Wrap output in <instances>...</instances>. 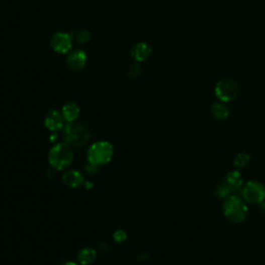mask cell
<instances>
[{"mask_svg":"<svg viewBox=\"0 0 265 265\" xmlns=\"http://www.w3.org/2000/svg\"><path fill=\"white\" fill-rule=\"evenodd\" d=\"M74 160L73 147L66 142H60L53 146L48 154L50 166L57 171L67 169Z\"/></svg>","mask_w":265,"mask_h":265,"instance_id":"cell-1","label":"cell"},{"mask_svg":"<svg viewBox=\"0 0 265 265\" xmlns=\"http://www.w3.org/2000/svg\"><path fill=\"white\" fill-rule=\"evenodd\" d=\"M114 155V147L108 141H98L87 150V161L90 164L101 167L111 162Z\"/></svg>","mask_w":265,"mask_h":265,"instance_id":"cell-2","label":"cell"},{"mask_svg":"<svg viewBox=\"0 0 265 265\" xmlns=\"http://www.w3.org/2000/svg\"><path fill=\"white\" fill-rule=\"evenodd\" d=\"M64 142L74 147H82L90 141L92 134L83 123L67 122L63 128Z\"/></svg>","mask_w":265,"mask_h":265,"instance_id":"cell-3","label":"cell"},{"mask_svg":"<svg viewBox=\"0 0 265 265\" xmlns=\"http://www.w3.org/2000/svg\"><path fill=\"white\" fill-rule=\"evenodd\" d=\"M225 217L233 223H241L248 217L249 209L245 201L235 195L229 196L225 199L223 205Z\"/></svg>","mask_w":265,"mask_h":265,"instance_id":"cell-4","label":"cell"},{"mask_svg":"<svg viewBox=\"0 0 265 265\" xmlns=\"http://www.w3.org/2000/svg\"><path fill=\"white\" fill-rule=\"evenodd\" d=\"M238 93L239 86L233 79H222L217 83L215 88V94L217 98L223 103L233 101L238 96Z\"/></svg>","mask_w":265,"mask_h":265,"instance_id":"cell-5","label":"cell"},{"mask_svg":"<svg viewBox=\"0 0 265 265\" xmlns=\"http://www.w3.org/2000/svg\"><path fill=\"white\" fill-rule=\"evenodd\" d=\"M241 195L245 202L261 204L265 200V187L259 182H249L241 189Z\"/></svg>","mask_w":265,"mask_h":265,"instance_id":"cell-6","label":"cell"},{"mask_svg":"<svg viewBox=\"0 0 265 265\" xmlns=\"http://www.w3.org/2000/svg\"><path fill=\"white\" fill-rule=\"evenodd\" d=\"M72 35L65 32H58L53 35L51 40V47L57 53H66L72 48Z\"/></svg>","mask_w":265,"mask_h":265,"instance_id":"cell-7","label":"cell"},{"mask_svg":"<svg viewBox=\"0 0 265 265\" xmlns=\"http://www.w3.org/2000/svg\"><path fill=\"white\" fill-rule=\"evenodd\" d=\"M63 116L57 110H51L47 113L44 123L45 127L52 133H57L64 128Z\"/></svg>","mask_w":265,"mask_h":265,"instance_id":"cell-8","label":"cell"},{"mask_svg":"<svg viewBox=\"0 0 265 265\" xmlns=\"http://www.w3.org/2000/svg\"><path fill=\"white\" fill-rule=\"evenodd\" d=\"M62 183L70 189H78L85 185V179L80 171L67 170L62 175Z\"/></svg>","mask_w":265,"mask_h":265,"instance_id":"cell-9","label":"cell"},{"mask_svg":"<svg viewBox=\"0 0 265 265\" xmlns=\"http://www.w3.org/2000/svg\"><path fill=\"white\" fill-rule=\"evenodd\" d=\"M223 184L230 190V192L236 193L237 191H239L240 189H242V176L240 174V172L238 171H230L229 173H227V175L225 176V179L223 181Z\"/></svg>","mask_w":265,"mask_h":265,"instance_id":"cell-10","label":"cell"},{"mask_svg":"<svg viewBox=\"0 0 265 265\" xmlns=\"http://www.w3.org/2000/svg\"><path fill=\"white\" fill-rule=\"evenodd\" d=\"M87 56L84 51H75L67 57V65L70 69L74 70V72L81 70L85 66Z\"/></svg>","mask_w":265,"mask_h":265,"instance_id":"cell-11","label":"cell"},{"mask_svg":"<svg viewBox=\"0 0 265 265\" xmlns=\"http://www.w3.org/2000/svg\"><path fill=\"white\" fill-rule=\"evenodd\" d=\"M61 114L67 122H75L80 115V107L74 102H68L62 107Z\"/></svg>","mask_w":265,"mask_h":265,"instance_id":"cell-12","label":"cell"},{"mask_svg":"<svg viewBox=\"0 0 265 265\" xmlns=\"http://www.w3.org/2000/svg\"><path fill=\"white\" fill-rule=\"evenodd\" d=\"M151 54V48L145 43L137 44L132 50V56L137 61H144Z\"/></svg>","mask_w":265,"mask_h":265,"instance_id":"cell-13","label":"cell"},{"mask_svg":"<svg viewBox=\"0 0 265 265\" xmlns=\"http://www.w3.org/2000/svg\"><path fill=\"white\" fill-rule=\"evenodd\" d=\"M97 257L98 255L96 250L92 248H84L78 253L77 260L80 265H92L96 262Z\"/></svg>","mask_w":265,"mask_h":265,"instance_id":"cell-14","label":"cell"},{"mask_svg":"<svg viewBox=\"0 0 265 265\" xmlns=\"http://www.w3.org/2000/svg\"><path fill=\"white\" fill-rule=\"evenodd\" d=\"M211 113L216 119L224 120L229 116V109L223 102H218L211 106Z\"/></svg>","mask_w":265,"mask_h":265,"instance_id":"cell-15","label":"cell"},{"mask_svg":"<svg viewBox=\"0 0 265 265\" xmlns=\"http://www.w3.org/2000/svg\"><path fill=\"white\" fill-rule=\"evenodd\" d=\"M251 161V156L245 153V152H241V153H238L235 158H234V166L237 168V169H241V168H244L249 165Z\"/></svg>","mask_w":265,"mask_h":265,"instance_id":"cell-16","label":"cell"},{"mask_svg":"<svg viewBox=\"0 0 265 265\" xmlns=\"http://www.w3.org/2000/svg\"><path fill=\"white\" fill-rule=\"evenodd\" d=\"M231 192L229 190L223 183H221L220 185L217 186L216 188V195L220 198V199H226L229 196H231Z\"/></svg>","mask_w":265,"mask_h":265,"instance_id":"cell-17","label":"cell"},{"mask_svg":"<svg viewBox=\"0 0 265 265\" xmlns=\"http://www.w3.org/2000/svg\"><path fill=\"white\" fill-rule=\"evenodd\" d=\"M128 238V233L123 229H118L113 233V239L117 243H122L123 241H126Z\"/></svg>","mask_w":265,"mask_h":265,"instance_id":"cell-18","label":"cell"},{"mask_svg":"<svg viewBox=\"0 0 265 265\" xmlns=\"http://www.w3.org/2000/svg\"><path fill=\"white\" fill-rule=\"evenodd\" d=\"M90 39H91V35H90V32L88 31H81L77 35V41L81 44L87 43L88 41H90Z\"/></svg>","mask_w":265,"mask_h":265,"instance_id":"cell-19","label":"cell"},{"mask_svg":"<svg viewBox=\"0 0 265 265\" xmlns=\"http://www.w3.org/2000/svg\"><path fill=\"white\" fill-rule=\"evenodd\" d=\"M98 168H99V167H96V166H94V165H92V164H90V163H88L87 166H85V170H86V172L92 173V174L97 173V172H98Z\"/></svg>","mask_w":265,"mask_h":265,"instance_id":"cell-20","label":"cell"},{"mask_svg":"<svg viewBox=\"0 0 265 265\" xmlns=\"http://www.w3.org/2000/svg\"><path fill=\"white\" fill-rule=\"evenodd\" d=\"M140 74V68L138 65H133V67L131 68L130 70V75L135 77V76H138Z\"/></svg>","mask_w":265,"mask_h":265,"instance_id":"cell-21","label":"cell"},{"mask_svg":"<svg viewBox=\"0 0 265 265\" xmlns=\"http://www.w3.org/2000/svg\"><path fill=\"white\" fill-rule=\"evenodd\" d=\"M63 265H80V264L76 263V262H73V261H68V262H65Z\"/></svg>","mask_w":265,"mask_h":265,"instance_id":"cell-22","label":"cell"}]
</instances>
